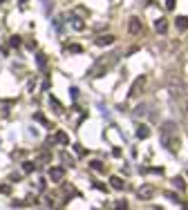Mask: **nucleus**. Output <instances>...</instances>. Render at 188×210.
<instances>
[{
	"instance_id": "obj_1",
	"label": "nucleus",
	"mask_w": 188,
	"mask_h": 210,
	"mask_svg": "<svg viewBox=\"0 0 188 210\" xmlns=\"http://www.w3.org/2000/svg\"><path fill=\"white\" fill-rule=\"evenodd\" d=\"M161 143L168 147L173 154H177L179 152V134H177V123L175 121H166L161 125Z\"/></svg>"
},
{
	"instance_id": "obj_2",
	"label": "nucleus",
	"mask_w": 188,
	"mask_h": 210,
	"mask_svg": "<svg viewBox=\"0 0 188 210\" xmlns=\"http://www.w3.org/2000/svg\"><path fill=\"white\" fill-rule=\"evenodd\" d=\"M117 58H119L117 54H107V56H103V58H96L94 65L90 67V72H87V78H101V76H105V74L114 67Z\"/></svg>"
},
{
	"instance_id": "obj_3",
	"label": "nucleus",
	"mask_w": 188,
	"mask_h": 210,
	"mask_svg": "<svg viewBox=\"0 0 188 210\" xmlns=\"http://www.w3.org/2000/svg\"><path fill=\"white\" fill-rule=\"evenodd\" d=\"M146 83H148V78H146V76H139V78L132 83V87H130V94H128V96H130V99H137V96H141V94H143Z\"/></svg>"
},
{
	"instance_id": "obj_4",
	"label": "nucleus",
	"mask_w": 188,
	"mask_h": 210,
	"mask_svg": "<svg viewBox=\"0 0 188 210\" xmlns=\"http://www.w3.org/2000/svg\"><path fill=\"white\" fill-rule=\"evenodd\" d=\"M155 186H150V183H143L141 186V188H137V197H139V199H152V197H155Z\"/></svg>"
},
{
	"instance_id": "obj_5",
	"label": "nucleus",
	"mask_w": 188,
	"mask_h": 210,
	"mask_svg": "<svg viewBox=\"0 0 188 210\" xmlns=\"http://www.w3.org/2000/svg\"><path fill=\"white\" fill-rule=\"evenodd\" d=\"M141 29H143V27H141V20L139 18H130V22H128V31L132 34V36H137V34H141Z\"/></svg>"
},
{
	"instance_id": "obj_6",
	"label": "nucleus",
	"mask_w": 188,
	"mask_h": 210,
	"mask_svg": "<svg viewBox=\"0 0 188 210\" xmlns=\"http://www.w3.org/2000/svg\"><path fill=\"white\" fill-rule=\"evenodd\" d=\"M63 177H65V168H49V179L52 181H63Z\"/></svg>"
},
{
	"instance_id": "obj_7",
	"label": "nucleus",
	"mask_w": 188,
	"mask_h": 210,
	"mask_svg": "<svg viewBox=\"0 0 188 210\" xmlns=\"http://www.w3.org/2000/svg\"><path fill=\"white\" fill-rule=\"evenodd\" d=\"M36 65H38V69H41L43 74H47V56H45L43 52L36 54Z\"/></svg>"
},
{
	"instance_id": "obj_8",
	"label": "nucleus",
	"mask_w": 188,
	"mask_h": 210,
	"mask_svg": "<svg viewBox=\"0 0 188 210\" xmlns=\"http://www.w3.org/2000/svg\"><path fill=\"white\" fill-rule=\"evenodd\" d=\"M112 43H114V36H112V34H105V36L96 38V45H99V47H110Z\"/></svg>"
},
{
	"instance_id": "obj_9",
	"label": "nucleus",
	"mask_w": 188,
	"mask_h": 210,
	"mask_svg": "<svg viewBox=\"0 0 188 210\" xmlns=\"http://www.w3.org/2000/svg\"><path fill=\"white\" fill-rule=\"evenodd\" d=\"M155 31L161 34V36H163V34H168V20H166V18H159V20L155 22Z\"/></svg>"
},
{
	"instance_id": "obj_10",
	"label": "nucleus",
	"mask_w": 188,
	"mask_h": 210,
	"mask_svg": "<svg viewBox=\"0 0 188 210\" xmlns=\"http://www.w3.org/2000/svg\"><path fill=\"white\" fill-rule=\"evenodd\" d=\"M175 25H177L179 31H186L188 29V16H179V18L175 20Z\"/></svg>"
},
{
	"instance_id": "obj_11",
	"label": "nucleus",
	"mask_w": 188,
	"mask_h": 210,
	"mask_svg": "<svg viewBox=\"0 0 188 210\" xmlns=\"http://www.w3.org/2000/svg\"><path fill=\"white\" fill-rule=\"evenodd\" d=\"M110 186H112L114 190H123V188H125V181L119 179V177H110Z\"/></svg>"
},
{
	"instance_id": "obj_12",
	"label": "nucleus",
	"mask_w": 188,
	"mask_h": 210,
	"mask_svg": "<svg viewBox=\"0 0 188 210\" xmlns=\"http://www.w3.org/2000/svg\"><path fill=\"white\" fill-rule=\"evenodd\" d=\"M150 137V128L148 125H139L137 128V139H148Z\"/></svg>"
},
{
	"instance_id": "obj_13",
	"label": "nucleus",
	"mask_w": 188,
	"mask_h": 210,
	"mask_svg": "<svg viewBox=\"0 0 188 210\" xmlns=\"http://www.w3.org/2000/svg\"><path fill=\"white\" fill-rule=\"evenodd\" d=\"M54 143H61V145H70V137H67L65 132H58L54 137Z\"/></svg>"
},
{
	"instance_id": "obj_14",
	"label": "nucleus",
	"mask_w": 188,
	"mask_h": 210,
	"mask_svg": "<svg viewBox=\"0 0 188 210\" xmlns=\"http://www.w3.org/2000/svg\"><path fill=\"white\" fill-rule=\"evenodd\" d=\"M70 20H72V27H74L76 31H81V29H83V20H81V18H76L74 14H70Z\"/></svg>"
},
{
	"instance_id": "obj_15",
	"label": "nucleus",
	"mask_w": 188,
	"mask_h": 210,
	"mask_svg": "<svg viewBox=\"0 0 188 210\" xmlns=\"http://www.w3.org/2000/svg\"><path fill=\"white\" fill-rule=\"evenodd\" d=\"M90 168H92V170H96V172H103V161H96V159H94V161H90Z\"/></svg>"
},
{
	"instance_id": "obj_16",
	"label": "nucleus",
	"mask_w": 188,
	"mask_h": 210,
	"mask_svg": "<svg viewBox=\"0 0 188 210\" xmlns=\"http://www.w3.org/2000/svg\"><path fill=\"white\" fill-rule=\"evenodd\" d=\"M173 186H175L177 190H184V188H186V183H184V179H181V177H175V179H173Z\"/></svg>"
},
{
	"instance_id": "obj_17",
	"label": "nucleus",
	"mask_w": 188,
	"mask_h": 210,
	"mask_svg": "<svg viewBox=\"0 0 188 210\" xmlns=\"http://www.w3.org/2000/svg\"><path fill=\"white\" fill-rule=\"evenodd\" d=\"M34 118H36V121H38V123H43V125H45V128H52V123H49V121H47V118H45L43 114H34Z\"/></svg>"
},
{
	"instance_id": "obj_18",
	"label": "nucleus",
	"mask_w": 188,
	"mask_h": 210,
	"mask_svg": "<svg viewBox=\"0 0 188 210\" xmlns=\"http://www.w3.org/2000/svg\"><path fill=\"white\" fill-rule=\"evenodd\" d=\"M22 170H25V172H34V170H36V163L25 161V163H22Z\"/></svg>"
},
{
	"instance_id": "obj_19",
	"label": "nucleus",
	"mask_w": 188,
	"mask_h": 210,
	"mask_svg": "<svg viewBox=\"0 0 188 210\" xmlns=\"http://www.w3.org/2000/svg\"><path fill=\"white\" fill-rule=\"evenodd\" d=\"M146 112H148V105H137V110H134V114H137V116H143Z\"/></svg>"
},
{
	"instance_id": "obj_20",
	"label": "nucleus",
	"mask_w": 188,
	"mask_h": 210,
	"mask_svg": "<svg viewBox=\"0 0 188 210\" xmlns=\"http://www.w3.org/2000/svg\"><path fill=\"white\" fill-rule=\"evenodd\" d=\"M67 52H72V54H81L83 47H81V45H70V47H67Z\"/></svg>"
},
{
	"instance_id": "obj_21",
	"label": "nucleus",
	"mask_w": 188,
	"mask_h": 210,
	"mask_svg": "<svg viewBox=\"0 0 188 210\" xmlns=\"http://www.w3.org/2000/svg\"><path fill=\"white\" fill-rule=\"evenodd\" d=\"M20 43H22V40H20V36H11V38H9V45H11V47H18Z\"/></svg>"
},
{
	"instance_id": "obj_22",
	"label": "nucleus",
	"mask_w": 188,
	"mask_h": 210,
	"mask_svg": "<svg viewBox=\"0 0 188 210\" xmlns=\"http://www.w3.org/2000/svg\"><path fill=\"white\" fill-rule=\"evenodd\" d=\"M74 150H76V154H78V157H83V154H87V150H85L83 145H76V147H74Z\"/></svg>"
},
{
	"instance_id": "obj_23",
	"label": "nucleus",
	"mask_w": 188,
	"mask_h": 210,
	"mask_svg": "<svg viewBox=\"0 0 188 210\" xmlns=\"http://www.w3.org/2000/svg\"><path fill=\"white\" fill-rule=\"evenodd\" d=\"M166 197H168V199H173V201H177V203H181V199L175 195V192H166Z\"/></svg>"
},
{
	"instance_id": "obj_24",
	"label": "nucleus",
	"mask_w": 188,
	"mask_h": 210,
	"mask_svg": "<svg viewBox=\"0 0 188 210\" xmlns=\"http://www.w3.org/2000/svg\"><path fill=\"white\" fill-rule=\"evenodd\" d=\"M175 5H177V0H166V9L173 11V9H175Z\"/></svg>"
},
{
	"instance_id": "obj_25",
	"label": "nucleus",
	"mask_w": 188,
	"mask_h": 210,
	"mask_svg": "<svg viewBox=\"0 0 188 210\" xmlns=\"http://www.w3.org/2000/svg\"><path fill=\"white\" fill-rule=\"evenodd\" d=\"M94 188L101 190V192H107V186H105V183H94Z\"/></svg>"
},
{
	"instance_id": "obj_26",
	"label": "nucleus",
	"mask_w": 188,
	"mask_h": 210,
	"mask_svg": "<svg viewBox=\"0 0 188 210\" xmlns=\"http://www.w3.org/2000/svg\"><path fill=\"white\" fill-rule=\"evenodd\" d=\"M70 94H72V99H74V101L78 99V89H76V87H72V89H70Z\"/></svg>"
},
{
	"instance_id": "obj_27",
	"label": "nucleus",
	"mask_w": 188,
	"mask_h": 210,
	"mask_svg": "<svg viewBox=\"0 0 188 210\" xmlns=\"http://www.w3.org/2000/svg\"><path fill=\"white\" fill-rule=\"evenodd\" d=\"M112 157H117V159H121V150H119V147H114V150H112Z\"/></svg>"
},
{
	"instance_id": "obj_28",
	"label": "nucleus",
	"mask_w": 188,
	"mask_h": 210,
	"mask_svg": "<svg viewBox=\"0 0 188 210\" xmlns=\"http://www.w3.org/2000/svg\"><path fill=\"white\" fill-rule=\"evenodd\" d=\"M0 192H5V195H9V192H11V188H9V186H2V188H0Z\"/></svg>"
},
{
	"instance_id": "obj_29",
	"label": "nucleus",
	"mask_w": 188,
	"mask_h": 210,
	"mask_svg": "<svg viewBox=\"0 0 188 210\" xmlns=\"http://www.w3.org/2000/svg\"><path fill=\"white\" fill-rule=\"evenodd\" d=\"M2 2H5V0H0V5H2Z\"/></svg>"
},
{
	"instance_id": "obj_30",
	"label": "nucleus",
	"mask_w": 188,
	"mask_h": 210,
	"mask_svg": "<svg viewBox=\"0 0 188 210\" xmlns=\"http://www.w3.org/2000/svg\"><path fill=\"white\" fill-rule=\"evenodd\" d=\"M20 2H25V0H20Z\"/></svg>"
},
{
	"instance_id": "obj_31",
	"label": "nucleus",
	"mask_w": 188,
	"mask_h": 210,
	"mask_svg": "<svg viewBox=\"0 0 188 210\" xmlns=\"http://www.w3.org/2000/svg\"><path fill=\"white\" fill-rule=\"evenodd\" d=\"M186 110H188V105H186Z\"/></svg>"
},
{
	"instance_id": "obj_32",
	"label": "nucleus",
	"mask_w": 188,
	"mask_h": 210,
	"mask_svg": "<svg viewBox=\"0 0 188 210\" xmlns=\"http://www.w3.org/2000/svg\"><path fill=\"white\" fill-rule=\"evenodd\" d=\"M186 174H188V170H186Z\"/></svg>"
}]
</instances>
